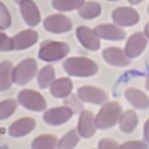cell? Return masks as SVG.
I'll use <instances>...</instances> for the list:
<instances>
[{"label": "cell", "instance_id": "277c9868", "mask_svg": "<svg viewBox=\"0 0 149 149\" xmlns=\"http://www.w3.org/2000/svg\"><path fill=\"white\" fill-rule=\"evenodd\" d=\"M37 69V62L34 59H26L13 69L12 81L19 85L26 84L33 78Z\"/></svg>", "mask_w": 149, "mask_h": 149}, {"label": "cell", "instance_id": "7c38bea8", "mask_svg": "<svg viewBox=\"0 0 149 149\" xmlns=\"http://www.w3.org/2000/svg\"><path fill=\"white\" fill-rule=\"evenodd\" d=\"M19 3L22 15L27 24L31 26L38 24L40 13L35 3L32 0H21Z\"/></svg>", "mask_w": 149, "mask_h": 149}, {"label": "cell", "instance_id": "ba28073f", "mask_svg": "<svg viewBox=\"0 0 149 149\" xmlns=\"http://www.w3.org/2000/svg\"><path fill=\"white\" fill-rule=\"evenodd\" d=\"M112 18L114 22L119 26H130L139 22V16L133 8L120 7L113 12Z\"/></svg>", "mask_w": 149, "mask_h": 149}, {"label": "cell", "instance_id": "f546056e", "mask_svg": "<svg viewBox=\"0 0 149 149\" xmlns=\"http://www.w3.org/2000/svg\"><path fill=\"white\" fill-rule=\"evenodd\" d=\"M120 148L130 149V148H137V149H147V146L146 143L140 141H130L123 143L119 147Z\"/></svg>", "mask_w": 149, "mask_h": 149}, {"label": "cell", "instance_id": "1f68e13d", "mask_svg": "<svg viewBox=\"0 0 149 149\" xmlns=\"http://www.w3.org/2000/svg\"><path fill=\"white\" fill-rule=\"evenodd\" d=\"M144 137L145 140L148 141V120L146 122L144 126Z\"/></svg>", "mask_w": 149, "mask_h": 149}, {"label": "cell", "instance_id": "9c48e42d", "mask_svg": "<svg viewBox=\"0 0 149 149\" xmlns=\"http://www.w3.org/2000/svg\"><path fill=\"white\" fill-rule=\"evenodd\" d=\"M146 37L142 33H136L129 37L124 51L128 58H135L144 51L147 44Z\"/></svg>", "mask_w": 149, "mask_h": 149}, {"label": "cell", "instance_id": "4fadbf2b", "mask_svg": "<svg viewBox=\"0 0 149 149\" xmlns=\"http://www.w3.org/2000/svg\"><path fill=\"white\" fill-rule=\"evenodd\" d=\"M11 38L13 49L21 50L34 45L38 40V34L34 30L28 29L20 32Z\"/></svg>", "mask_w": 149, "mask_h": 149}, {"label": "cell", "instance_id": "d6986e66", "mask_svg": "<svg viewBox=\"0 0 149 149\" xmlns=\"http://www.w3.org/2000/svg\"><path fill=\"white\" fill-rule=\"evenodd\" d=\"M127 100L138 109H146L148 107V98L143 91L136 88H129L125 92Z\"/></svg>", "mask_w": 149, "mask_h": 149}, {"label": "cell", "instance_id": "6da1fadb", "mask_svg": "<svg viewBox=\"0 0 149 149\" xmlns=\"http://www.w3.org/2000/svg\"><path fill=\"white\" fill-rule=\"evenodd\" d=\"M65 70L70 75L87 77L95 74L98 70L97 65L91 59L85 57H72L63 64Z\"/></svg>", "mask_w": 149, "mask_h": 149}, {"label": "cell", "instance_id": "5bb4252c", "mask_svg": "<svg viewBox=\"0 0 149 149\" xmlns=\"http://www.w3.org/2000/svg\"><path fill=\"white\" fill-rule=\"evenodd\" d=\"M77 130L80 135L85 138H88L94 135L95 132V126L93 113L88 110L81 112L77 125Z\"/></svg>", "mask_w": 149, "mask_h": 149}, {"label": "cell", "instance_id": "836d02e7", "mask_svg": "<svg viewBox=\"0 0 149 149\" xmlns=\"http://www.w3.org/2000/svg\"><path fill=\"white\" fill-rule=\"evenodd\" d=\"M146 30H144V32H145V34H146V36L147 37H148V24H147V26H146Z\"/></svg>", "mask_w": 149, "mask_h": 149}, {"label": "cell", "instance_id": "ac0fdd59", "mask_svg": "<svg viewBox=\"0 0 149 149\" xmlns=\"http://www.w3.org/2000/svg\"><path fill=\"white\" fill-rule=\"evenodd\" d=\"M72 87V81L69 78L63 77L58 79L52 83L50 91L55 97L64 98L70 93Z\"/></svg>", "mask_w": 149, "mask_h": 149}, {"label": "cell", "instance_id": "3957f363", "mask_svg": "<svg viewBox=\"0 0 149 149\" xmlns=\"http://www.w3.org/2000/svg\"><path fill=\"white\" fill-rule=\"evenodd\" d=\"M69 51V47L65 42L47 41L41 44L38 57L44 61H56L64 58Z\"/></svg>", "mask_w": 149, "mask_h": 149}, {"label": "cell", "instance_id": "30bf717a", "mask_svg": "<svg viewBox=\"0 0 149 149\" xmlns=\"http://www.w3.org/2000/svg\"><path fill=\"white\" fill-rule=\"evenodd\" d=\"M77 93L79 98L83 101L95 104H101L108 98L104 91L90 86L80 87L78 89Z\"/></svg>", "mask_w": 149, "mask_h": 149}, {"label": "cell", "instance_id": "7a4b0ae2", "mask_svg": "<svg viewBox=\"0 0 149 149\" xmlns=\"http://www.w3.org/2000/svg\"><path fill=\"white\" fill-rule=\"evenodd\" d=\"M121 111V107L117 102L105 103L94 119L95 127L99 129H108L113 126L119 120Z\"/></svg>", "mask_w": 149, "mask_h": 149}, {"label": "cell", "instance_id": "d6a6232c", "mask_svg": "<svg viewBox=\"0 0 149 149\" xmlns=\"http://www.w3.org/2000/svg\"><path fill=\"white\" fill-rule=\"evenodd\" d=\"M128 1L132 4H136V3H138L140 2L143 0H128Z\"/></svg>", "mask_w": 149, "mask_h": 149}, {"label": "cell", "instance_id": "d590c367", "mask_svg": "<svg viewBox=\"0 0 149 149\" xmlns=\"http://www.w3.org/2000/svg\"><path fill=\"white\" fill-rule=\"evenodd\" d=\"M108 1H117V0H108Z\"/></svg>", "mask_w": 149, "mask_h": 149}, {"label": "cell", "instance_id": "44dd1931", "mask_svg": "<svg viewBox=\"0 0 149 149\" xmlns=\"http://www.w3.org/2000/svg\"><path fill=\"white\" fill-rule=\"evenodd\" d=\"M13 65L8 61L0 63V90H7L10 87L12 81Z\"/></svg>", "mask_w": 149, "mask_h": 149}, {"label": "cell", "instance_id": "f1b7e54d", "mask_svg": "<svg viewBox=\"0 0 149 149\" xmlns=\"http://www.w3.org/2000/svg\"><path fill=\"white\" fill-rule=\"evenodd\" d=\"M12 49H13L12 38H10L5 33L0 31V51H9Z\"/></svg>", "mask_w": 149, "mask_h": 149}, {"label": "cell", "instance_id": "8992f818", "mask_svg": "<svg viewBox=\"0 0 149 149\" xmlns=\"http://www.w3.org/2000/svg\"><path fill=\"white\" fill-rule=\"evenodd\" d=\"M45 29L54 33H62L72 29V23L69 19L61 14H56L47 17L44 21Z\"/></svg>", "mask_w": 149, "mask_h": 149}, {"label": "cell", "instance_id": "e575fe53", "mask_svg": "<svg viewBox=\"0 0 149 149\" xmlns=\"http://www.w3.org/2000/svg\"><path fill=\"white\" fill-rule=\"evenodd\" d=\"M16 2H20V1H21V0H15Z\"/></svg>", "mask_w": 149, "mask_h": 149}, {"label": "cell", "instance_id": "83f0119b", "mask_svg": "<svg viewBox=\"0 0 149 149\" xmlns=\"http://www.w3.org/2000/svg\"><path fill=\"white\" fill-rule=\"evenodd\" d=\"M11 24L10 13L5 5L0 1V29L8 28Z\"/></svg>", "mask_w": 149, "mask_h": 149}, {"label": "cell", "instance_id": "52a82bcc", "mask_svg": "<svg viewBox=\"0 0 149 149\" xmlns=\"http://www.w3.org/2000/svg\"><path fill=\"white\" fill-rule=\"evenodd\" d=\"M73 111L67 107H55L47 111L43 116L44 121L51 125H59L68 121L72 116Z\"/></svg>", "mask_w": 149, "mask_h": 149}, {"label": "cell", "instance_id": "4dcf8cb0", "mask_svg": "<svg viewBox=\"0 0 149 149\" xmlns=\"http://www.w3.org/2000/svg\"><path fill=\"white\" fill-rule=\"evenodd\" d=\"M98 148L100 149H108V148H118V143L110 139H102L98 143Z\"/></svg>", "mask_w": 149, "mask_h": 149}, {"label": "cell", "instance_id": "603a6c76", "mask_svg": "<svg viewBox=\"0 0 149 149\" xmlns=\"http://www.w3.org/2000/svg\"><path fill=\"white\" fill-rule=\"evenodd\" d=\"M101 10V5L95 2H88L83 4L79 9V13L86 19H91L98 16Z\"/></svg>", "mask_w": 149, "mask_h": 149}, {"label": "cell", "instance_id": "2e32d148", "mask_svg": "<svg viewBox=\"0 0 149 149\" xmlns=\"http://www.w3.org/2000/svg\"><path fill=\"white\" fill-rule=\"evenodd\" d=\"M103 57L108 63L118 66L127 65L130 61L125 52L118 48L109 47L104 50Z\"/></svg>", "mask_w": 149, "mask_h": 149}, {"label": "cell", "instance_id": "8fae6325", "mask_svg": "<svg viewBox=\"0 0 149 149\" xmlns=\"http://www.w3.org/2000/svg\"><path fill=\"white\" fill-rule=\"evenodd\" d=\"M76 35L81 44L87 49L96 51L100 48L98 37L94 30L86 26H80L76 30Z\"/></svg>", "mask_w": 149, "mask_h": 149}, {"label": "cell", "instance_id": "5b68a950", "mask_svg": "<svg viewBox=\"0 0 149 149\" xmlns=\"http://www.w3.org/2000/svg\"><path fill=\"white\" fill-rule=\"evenodd\" d=\"M20 104L27 109L41 111L46 108V102L44 97L38 93L32 90H23L18 95Z\"/></svg>", "mask_w": 149, "mask_h": 149}, {"label": "cell", "instance_id": "d4e9b609", "mask_svg": "<svg viewBox=\"0 0 149 149\" xmlns=\"http://www.w3.org/2000/svg\"><path fill=\"white\" fill-rule=\"evenodd\" d=\"M84 0H52L54 7L61 11H70L80 8Z\"/></svg>", "mask_w": 149, "mask_h": 149}, {"label": "cell", "instance_id": "ffe728a7", "mask_svg": "<svg viewBox=\"0 0 149 149\" xmlns=\"http://www.w3.org/2000/svg\"><path fill=\"white\" fill-rule=\"evenodd\" d=\"M119 120L120 129L126 133L132 132L138 122L137 114L133 110H128L123 113L120 115Z\"/></svg>", "mask_w": 149, "mask_h": 149}, {"label": "cell", "instance_id": "cb8c5ba5", "mask_svg": "<svg viewBox=\"0 0 149 149\" xmlns=\"http://www.w3.org/2000/svg\"><path fill=\"white\" fill-rule=\"evenodd\" d=\"M54 78L55 71L53 67L51 65H47L44 67L38 73V84L41 88H45L52 83Z\"/></svg>", "mask_w": 149, "mask_h": 149}, {"label": "cell", "instance_id": "7402d4cb", "mask_svg": "<svg viewBox=\"0 0 149 149\" xmlns=\"http://www.w3.org/2000/svg\"><path fill=\"white\" fill-rule=\"evenodd\" d=\"M58 139L54 135H41L34 139L32 143V147L35 149H51L58 145Z\"/></svg>", "mask_w": 149, "mask_h": 149}, {"label": "cell", "instance_id": "e0dca14e", "mask_svg": "<svg viewBox=\"0 0 149 149\" xmlns=\"http://www.w3.org/2000/svg\"><path fill=\"white\" fill-rule=\"evenodd\" d=\"M36 126V121L31 118H23L14 122L9 132L13 137H21L31 132Z\"/></svg>", "mask_w": 149, "mask_h": 149}, {"label": "cell", "instance_id": "484cf974", "mask_svg": "<svg viewBox=\"0 0 149 149\" xmlns=\"http://www.w3.org/2000/svg\"><path fill=\"white\" fill-rule=\"evenodd\" d=\"M79 141V137L76 130L72 129L68 132L58 142V147L62 149H70L74 148Z\"/></svg>", "mask_w": 149, "mask_h": 149}, {"label": "cell", "instance_id": "9a60e30c", "mask_svg": "<svg viewBox=\"0 0 149 149\" xmlns=\"http://www.w3.org/2000/svg\"><path fill=\"white\" fill-rule=\"evenodd\" d=\"M94 31L98 37L105 40H120L126 37L125 31L113 24H100L96 26Z\"/></svg>", "mask_w": 149, "mask_h": 149}, {"label": "cell", "instance_id": "4316f807", "mask_svg": "<svg viewBox=\"0 0 149 149\" xmlns=\"http://www.w3.org/2000/svg\"><path fill=\"white\" fill-rule=\"evenodd\" d=\"M17 107L16 101L12 99L6 100L0 103V119L9 117L15 112Z\"/></svg>", "mask_w": 149, "mask_h": 149}]
</instances>
